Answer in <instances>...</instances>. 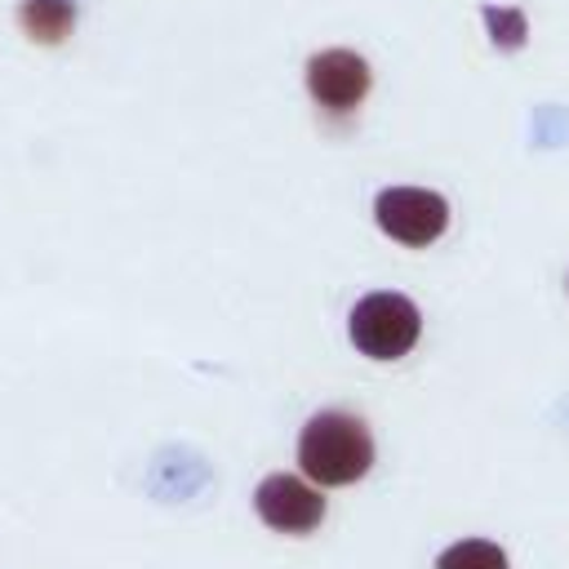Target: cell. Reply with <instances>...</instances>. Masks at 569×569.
<instances>
[{
    "label": "cell",
    "mask_w": 569,
    "mask_h": 569,
    "mask_svg": "<svg viewBox=\"0 0 569 569\" xmlns=\"http://www.w3.org/2000/svg\"><path fill=\"white\" fill-rule=\"evenodd\" d=\"M298 467L316 485L347 489L373 467V431L347 409H325L298 431Z\"/></svg>",
    "instance_id": "obj_1"
},
{
    "label": "cell",
    "mask_w": 569,
    "mask_h": 569,
    "mask_svg": "<svg viewBox=\"0 0 569 569\" xmlns=\"http://www.w3.org/2000/svg\"><path fill=\"white\" fill-rule=\"evenodd\" d=\"M347 333H351V347L360 356H369V360H400V356H409L418 347L422 316H418V307L405 293L378 289V293H365L351 307Z\"/></svg>",
    "instance_id": "obj_2"
},
{
    "label": "cell",
    "mask_w": 569,
    "mask_h": 569,
    "mask_svg": "<svg viewBox=\"0 0 569 569\" xmlns=\"http://www.w3.org/2000/svg\"><path fill=\"white\" fill-rule=\"evenodd\" d=\"M373 218L387 240L405 249H427L449 227V204L431 187H382L373 200Z\"/></svg>",
    "instance_id": "obj_3"
},
{
    "label": "cell",
    "mask_w": 569,
    "mask_h": 569,
    "mask_svg": "<svg viewBox=\"0 0 569 569\" xmlns=\"http://www.w3.org/2000/svg\"><path fill=\"white\" fill-rule=\"evenodd\" d=\"M253 511L267 529L276 533H289V538H302V533H316L320 520H325V493L293 476V471H271L267 480H258L253 489Z\"/></svg>",
    "instance_id": "obj_4"
},
{
    "label": "cell",
    "mask_w": 569,
    "mask_h": 569,
    "mask_svg": "<svg viewBox=\"0 0 569 569\" xmlns=\"http://www.w3.org/2000/svg\"><path fill=\"white\" fill-rule=\"evenodd\" d=\"M373 89V71L356 49H320L307 62V93L316 107L342 116L356 111Z\"/></svg>",
    "instance_id": "obj_5"
},
{
    "label": "cell",
    "mask_w": 569,
    "mask_h": 569,
    "mask_svg": "<svg viewBox=\"0 0 569 569\" xmlns=\"http://www.w3.org/2000/svg\"><path fill=\"white\" fill-rule=\"evenodd\" d=\"M18 27L31 44L58 49L76 31V0H22L18 4Z\"/></svg>",
    "instance_id": "obj_6"
},
{
    "label": "cell",
    "mask_w": 569,
    "mask_h": 569,
    "mask_svg": "<svg viewBox=\"0 0 569 569\" xmlns=\"http://www.w3.org/2000/svg\"><path fill=\"white\" fill-rule=\"evenodd\" d=\"M436 569H507V551L489 538H462L436 556Z\"/></svg>",
    "instance_id": "obj_7"
},
{
    "label": "cell",
    "mask_w": 569,
    "mask_h": 569,
    "mask_svg": "<svg viewBox=\"0 0 569 569\" xmlns=\"http://www.w3.org/2000/svg\"><path fill=\"white\" fill-rule=\"evenodd\" d=\"M480 18H485L489 40H493L502 53H516V49L529 40V22H525V13H520V9H507V4H485V9H480Z\"/></svg>",
    "instance_id": "obj_8"
}]
</instances>
